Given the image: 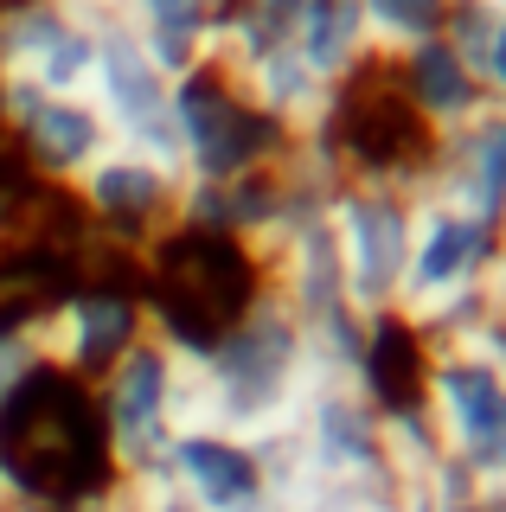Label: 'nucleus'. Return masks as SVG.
<instances>
[{
  "instance_id": "f257e3e1",
  "label": "nucleus",
  "mask_w": 506,
  "mask_h": 512,
  "mask_svg": "<svg viewBox=\"0 0 506 512\" xmlns=\"http://www.w3.org/2000/svg\"><path fill=\"white\" fill-rule=\"evenodd\" d=\"M116 487L90 384L45 372L0 410V506H77Z\"/></svg>"
},
{
  "instance_id": "f03ea898",
  "label": "nucleus",
  "mask_w": 506,
  "mask_h": 512,
  "mask_svg": "<svg viewBox=\"0 0 506 512\" xmlns=\"http://www.w3.org/2000/svg\"><path fill=\"white\" fill-rule=\"evenodd\" d=\"M410 218H417V192L398 180H340L334 205H327L340 288L359 320L398 314L404 263H410Z\"/></svg>"
},
{
  "instance_id": "7ed1b4c3",
  "label": "nucleus",
  "mask_w": 506,
  "mask_h": 512,
  "mask_svg": "<svg viewBox=\"0 0 506 512\" xmlns=\"http://www.w3.org/2000/svg\"><path fill=\"white\" fill-rule=\"evenodd\" d=\"M173 141H180L186 186H218V180L263 173L289 148V135H276L250 109V96L237 90V77L218 71V64H199V71L173 77Z\"/></svg>"
},
{
  "instance_id": "20e7f679",
  "label": "nucleus",
  "mask_w": 506,
  "mask_h": 512,
  "mask_svg": "<svg viewBox=\"0 0 506 512\" xmlns=\"http://www.w3.org/2000/svg\"><path fill=\"white\" fill-rule=\"evenodd\" d=\"M423 416H430L449 468L481 493H506V378L455 346H430L423 365Z\"/></svg>"
},
{
  "instance_id": "39448f33",
  "label": "nucleus",
  "mask_w": 506,
  "mask_h": 512,
  "mask_svg": "<svg viewBox=\"0 0 506 512\" xmlns=\"http://www.w3.org/2000/svg\"><path fill=\"white\" fill-rule=\"evenodd\" d=\"M90 109L103 116L116 148H135L161 167H180V141H173V77L148 58V45L109 13L97 26V71H90Z\"/></svg>"
},
{
  "instance_id": "423d86ee",
  "label": "nucleus",
  "mask_w": 506,
  "mask_h": 512,
  "mask_svg": "<svg viewBox=\"0 0 506 512\" xmlns=\"http://www.w3.org/2000/svg\"><path fill=\"white\" fill-rule=\"evenodd\" d=\"M180 199H186V173L161 167V160H148L135 148H109L71 186V205L90 224V237L109 250H129V256H148L180 224Z\"/></svg>"
},
{
  "instance_id": "0eeeda50",
  "label": "nucleus",
  "mask_w": 506,
  "mask_h": 512,
  "mask_svg": "<svg viewBox=\"0 0 506 512\" xmlns=\"http://www.w3.org/2000/svg\"><path fill=\"white\" fill-rule=\"evenodd\" d=\"M173 372H180V352L148 333L135 352H122V359L90 384L97 416H103L109 461H116V480L148 474V468L167 461V448H173Z\"/></svg>"
},
{
  "instance_id": "6e6552de",
  "label": "nucleus",
  "mask_w": 506,
  "mask_h": 512,
  "mask_svg": "<svg viewBox=\"0 0 506 512\" xmlns=\"http://www.w3.org/2000/svg\"><path fill=\"white\" fill-rule=\"evenodd\" d=\"M116 7L77 0H13L0 13V84H33L52 96H84L97 71V26Z\"/></svg>"
},
{
  "instance_id": "1a4fd4ad",
  "label": "nucleus",
  "mask_w": 506,
  "mask_h": 512,
  "mask_svg": "<svg viewBox=\"0 0 506 512\" xmlns=\"http://www.w3.org/2000/svg\"><path fill=\"white\" fill-rule=\"evenodd\" d=\"M0 128H7V148L26 180L65 192L116 148L90 96H52L33 84H0Z\"/></svg>"
},
{
  "instance_id": "9d476101",
  "label": "nucleus",
  "mask_w": 506,
  "mask_h": 512,
  "mask_svg": "<svg viewBox=\"0 0 506 512\" xmlns=\"http://www.w3.org/2000/svg\"><path fill=\"white\" fill-rule=\"evenodd\" d=\"M148 301L141 288H122L109 276H77L65 288L52 314L39 320V352L52 372H65L77 384H97L122 352H135L148 340Z\"/></svg>"
},
{
  "instance_id": "9b49d317",
  "label": "nucleus",
  "mask_w": 506,
  "mask_h": 512,
  "mask_svg": "<svg viewBox=\"0 0 506 512\" xmlns=\"http://www.w3.org/2000/svg\"><path fill=\"white\" fill-rule=\"evenodd\" d=\"M385 64H391L404 103L417 109V122L430 128V135H449V128L474 122L481 109H494L487 90H481V77L468 71V58L455 52L449 39H423V45H410V52L385 58Z\"/></svg>"
},
{
  "instance_id": "f8f14e48",
  "label": "nucleus",
  "mask_w": 506,
  "mask_h": 512,
  "mask_svg": "<svg viewBox=\"0 0 506 512\" xmlns=\"http://www.w3.org/2000/svg\"><path fill=\"white\" fill-rule=\"evenodd\" d=\"M231 7L237 0H116L122 26L148 45V58L167 77H186L212 58V39H218Z\"/></svg>"
},
{
  "instance_id": "ddd939ff",
  "label": "nucleus",
  "mask_w": 506,
  "mask_h": 512,
  "mask_svg": "<svg viewBox=\"0 0 506 512\" xmlns=\"http://www.w3.org/2000/svg\"><path fill=\"white\" fill-rule=\"evenodd\" d=\"M289 45H295V52H302L334 90L372 64V39H366V20H359L353 0H295Z\"/></svg>"
},
{
  "instance_id": "4468645a",
  "label": "nucleus",
  "mask_w": 506,
  "mask_h": 512,
  "mask_svg": "<svg viewBox=\"0 0 506 512\" xmlns=\"http://www.w3.org/2000/svg\"><path fill=\"white\" fill-rule=\"evenodd\" d=\"M359 20H366L372 58H398L423 39H442L449 32V7L455 0H353Z\"/></svg>"
},
{
  "instance_id": "2eb2a0df",
  "label": "nucleus",
  "mask_w": 506,
  "mask_h": 512,
  "mask_svg": "<svg viewBox=\"0 0 506 512\" xmlns=\"http://www.w3.org/2000/svg\"><path fill=\"white\" fill-rule=\"evenodd\" d=\"M45 372V352H39V333H20V327H0V410L26 391Z\"/></svg>"
},
{
  "instance_id": "dca6fc26",
  "label": "nucleus",
  "mask_w": 506,
  "mask_h": 512,
  "mask_svg": "<svg viewBox=\"0 0 506 512\" xmlns=\"http://www.w3.org/2000/svg\"><path fill=\"white\" fill-rule=\"evenodd\" d=\"M77 7H116V0H77Z\"/></svg>"
},
{
  "instance_id": "f3484780",
  "label": "nucleus",
  "mask_w": 506,
  "mask_h": 512,
  "mask_svg": "<svg viewBox=\"0 0 506 512\" xmlns=\"http://www.w3.org/2000/svg\"><path fill=\"white\" fill-rule=\"evenodd\" d=\"M481 7H494V13H506V0H481Z\"/></svg>"
}]
</instances>
